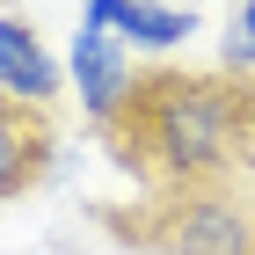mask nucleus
<instances>
[{
	"label": "nucleus",
	"mask_w": 255,
	"mask_h": 255,
	"mask_svg": "<svg viewBox=\"0 0 255 255\" xmlns=\"http://www.w3.org/2000/svg\"><path fill=\"white\" fill-rule=\"evenodd\" d=\"M80 22H95L110 37L138 44V51H175V44H190L197 29H204L197 7H168V0H88Z\"/></svg>",
	"instance_id": "nucleus-5"
},
{
	"label": "nucleus",
	"mask_w": 255,
	"mask_h": 255,
	"mask_svg": "<svg viewBox=\"0 0 255 255\" xmlns=\"http://www.w3.org/2000/svg\"><path fill=\"white\" fill-rule=\"evenodd\" d=\"M95 226L138 255H255V175L212 182V190H175V197L102 204Z\"/></svg>",
	"instance_id": "nucleus-2"
},
{
	"label": "nucleus",
	"mask_w": 255,
	"mask_h": 255,
	"mask_svg": "<svg viewBox=\"0 0 255 255\" xmlns=\"http://www.w3.org/2000/svg\"><path fill=\"white\" fill-rule=\"evenodd\" d=\"M59 88H66V66L44 51V37L15 7H0V95H22V102H44L51 110Z\"/></svg>",
	"instance_id": "nucleus-6"
},
{
	"label": "nucleus",
	"mask_w": 255,
	"mask_h": 255,
	"mask_svg": "<svg viewBox=\"0 0 255 255\" xmlns=\"http://www.w3.org/2000/svg\"><path fill=\"white\" fill-rule=\"evenodd\" d=\"M219 66L226 73H255V0H241L234 22L219 29Z\"/></svg>",
	"instance_id": "nucleus-7"
},
{
	"label": "nucleus",
	"mask_w": 255,
	"mask_h": 255,
	"mask_svg": "<svg viewBox=\"0 0 255 255\" xmlns=\"http://www.w3.org/2000/svg\"><path fill=\"white\" fill-rule=\"evenodd\" d=\"M110 160L138 182V197L212 190L255 175V73L226 66H153L110 124Z\"/></svg>",
	"instance_id": "nucleus-1"
},
{
	"label": "nucleus",
	"mask_w": 255,
	"mask_h": 255,
	"mask_svg": "<svg viewBox=\"0 0 255 255\" xmlns=\"http://www.w3.org/2000/svg\"><path fill=\"white\" fill-rule=\"evenodd\" d=\"M66 73H73L80 102H88V117H95V131L124 110V95H131V59H124V37H110V29H95V22H80L73 51H66Z\"/></svg>",
	"instance_id": "nucleus-4"
},
{
	"label": "nucleus",
	"mask_w": 255,
	"mask_h": 255,
	"mask_svg": "<svg viewBox=\"0 0 255 255\" xmlns=\"http://www.w3.org/2000/svg\"><path fill=\"white\" fill-rule=\"evenodd\" d=\"M59 160V124L44 102H22V95H0V204L7 197H29Z\"/></svg>",
	"instance_id": "nucleus-3"
}]
</instances>
